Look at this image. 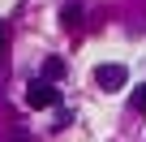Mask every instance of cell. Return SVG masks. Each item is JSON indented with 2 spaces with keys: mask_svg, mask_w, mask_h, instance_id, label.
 <instances>
[{
  "mask_svg": "<svg viewBox=\"0 0 146 142\" xmlns=\"http://www.w3.org/2000/svg\"><path fill=\"white\" fill-rule=\"evenodd\" d=\"M90 78H95L99 91H120V86L129 82V69H125V65H99Z\"/></svg>",
  "mask_w": 146,
  "mask_h": 142,
  "instance_id": "6da1fadb",
  "label": "cell"
},
{
  "mask_svg": "<svg viewBox=\"0 0 146 142\" xmlns=\"http://www.w3.org/2000/svg\"><path fill=\"white\" fill-rule=\"evenodd\" d=\"M26 103H30V108H52V103H56V86L43 82V78H35V82L26 86Z\"/></svg>",
  "mask_w": 146,
  "mask_h": 142,
  "instance_id": "7a4b0ae2",
  "label": "cell"
},
{
  "mask_svg": "<svg viewBox=\"0 0 146 142\" xmlns=\"http://www.w3.org/2000/svg\"><path fill=\"white\" fill-rule=\"evenodd\" d=\"M60 78H64V60L60 56H47L43 60V82H60Z\"/></svg>",
  "mask_w": 146,
  "mask_h": 142,
  "instance_id": "3957f363",
  "label": "cell"
},
{
  "mask_svg": "<svg viewBox=\"0 0 146 142\" xmlns=\"http://www.w3.org/2000/svg\"><path fill=\"white\" fill-rule=\"evenodd\" d=\"M133 112H137V116H146V82H137V86H133Z\"/></svg>",
  "mask_w": 146,
  "mask_h": 142,
  "instance_id": "277c9868",
  "label": "cell"
},
{
  "mask_svg": "<svg viewBox=\"0 0 146 142\" xmlns=\"http://www.w3.org/2000/svg\"><path fill=\"white\" fill-rule=\"evenodd\" d=\"M78 17H82V9H78V5H69V9H60V22H64V26H78Z\"/></svg>",
  "mask_w": 146,
  "mask_h": 142,
  "instance_id": "5b68a950",
  "label": "cell"
},
{
  "mask_svg": "<svg viewBox=\"0 0 146 142\" xmlns=\"http://www.w3.org/2000/svg\"><path fill=\"white\" fill-rule=\"evenodd\" d=\"M0 52H5V35H0Z\"/></svg>",
  "mask_w": 146,
  "mask_h": 142,
  "instance_id": "8992f818",
  "label": "cell"
}]
</instances>
